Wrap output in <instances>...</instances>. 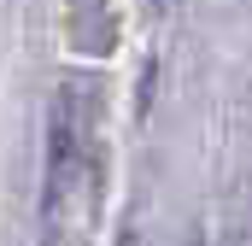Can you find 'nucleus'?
Returning a JSON list of instances; mask_svg holds the SVG:
<instances>
[{
    "instance_id": "f257e3e1",
    "label": "nucleus",
    "mask_w": 252,
    "mask_h": 246,
    "mask_svg": "<svg viewBox=\"0 0 252 246\" xmlns=\"http://www.w3.org/2000/svg\"><path fill=\"white\" fill-rule=\"evenodd\" d=\"M94 211V100L70 82L53 106V164H47V246H76Z\"/></svg>"
}]
</instances>
